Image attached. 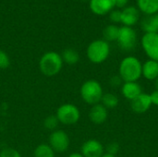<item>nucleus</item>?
<instances>
[{"instance_id":"26","label":"nucleus","mask_w":158,"mask_h":157,"mask_svg":"<svg viewBox=\"0 0 158 157\" xmlns=\"http://www.w3.org/2000/svg\"><path fill=\"white\" fill-rule=\"evenodd\" d=\"M109 19L112 24L120 23L121 19V10L120 9H113L109 12Z\"/></svg>"},{"instance_id":"1","label":"nucleus","mask_w":158,"mask_h":157,"mask_svg":"<svg viewBox=\"0 0 158 157\" xmlns=\"http://www.w3.org/2000/svg\"><path fill=\"white\" fill-rule=\"evenodd\" d=\"M143 63L134 56H125L119 63L118 75L123 82L138 81L142 78Z\"/></svg>"},{"instance_id":"27","label":"nucleus","mask_w":158,"mask_h":157,"mask_svg":"<svg viewBox=\"0 0 158 157\" xmlns=\"http://www.w3.org/2000/svg\"><path fill=\"white\" fill-rule=\"evenodd\" d=\"M122 83H123V81L121 80V78L119 77L118 74L112 76V77L110 78V80H109V84H110V86L113 87V88L121 87Z\"/></svg>"},{"instance_id":"23","label":"nucleus","mask_w":158,"mask_h":157,"mask_svg":"<svg viewBox=\"0 0 158 157\" xmlns=\"http://www.w3.org/2000/svg\"><path fill=\"white\" fill-rule=\"evenodd\" d=\"M10 66V58L8 55L3 51L0 50V69H6Z\"/></svg>"},{"instance_id":"15","label":"nucleus","mask_w":158,"mask_h":157,"mask_svg":"<svg viewBox=\"0 0 158 157\" xmlns=\"http://www.w3.org/2000/svg\"><path fill=\"white\" fill-rule=\"evenodd\" d=\"M142 77L150 81H155L158 78V61L148 59L143 63Z\"/></svg>"},{"instance_id":"17","label":"nucleus","mask_w":158,"mask_h":157,"mask_svg":"<svg viewBox=\"0 0 158 157\" xmlns=\"http://www.w3.org/2000/svg\"><path fill=\"white\" fill-rule=\"evenodd\" d=\"M141 27L144 33L158 32V13L151 16H145L141 22Z\"/></svg>"},{"instance_id":"6","label":"nucleus","mask_w":158,"mask_h":157,"mask_svg":"<svg viewBox=\"0 0 158 157\" xmlns=\"http://www.w3.org/2000/svg\"><path fill=\"white\" fill-rule=\"evenodd\" d=\"M117 43L120 49L124 51H131L137 43V33L132 27H119Z\"/></svg>"},{"instance_id":"30","label":"nucleus","mask_w":158,"mask_h":157,"mask_svg":"<svg viewBox=\"0 0 158 157\" xmlns=\"http://www.w3.org/2000/svg\"><path fill=\"white\" fill-rule=\"evenodd\" d=\"M68 157H84L81 153H73V154H70Z\"/></svg>"},{"instance_id":"7","label":"nucleus","mask_w":158,"mask_h":157,"mask_svg":"<svg viewBox=\"0 0 158 157\" xmlns=\"http://www.w3.org/2000/svg\"><path fill=\"white\" fill-rule=\"evenodd\" d=\"M141 45L149 59L158 61V32L144 33L141 39Z\"/></svg>"},{"instance_id":"25","label":"nucleus","mask_w":158,"mask_h":157,"mask_svg":"<svg viewBox=\"0 0 158 157\" xmlns=\"http://www.w3.org/2000/svg\"><path fill=\"white\" fill-rule=\"evenodd\" d=\"M0 157H22L21 155L14 148H5L0 152Z\"/></svg>"},{"instance_id":"13","label":"nucleus","mask_w":158,"mask_h":157,"mask_svg":"<svg viewBox=\"0 0 158 157\" xmlns=\"http://www.w3.org/2000/svg\"><path fill=\"white\" fill-rule=\"evenodd\" d=\"M108 118V109L106 108L101 103L91 106L89 111V119L96 125L103 124Z\"/></svg>"},{"instance_id":"14","label":"nucleus","mask_w":158,"mask_h":157,"mask_svg":"<svg viewBox=\"0 0 158 157\" xmlns=\"http://www.w3.org/2000/svg\"><path fill=\"white\" fill-rule=\"evenodd\" d=\"M120 90L123 97L130 102L135 99L143 93V88L138 81L123 82L120 87Z\"/></svg>"},{"instance_id":"5","label":"nucleus","mask_w":158,"mask_h":157,"mask_svg":"<svg viewBox=\"0 0 158 157\" xmlns=\"http://www.w3.org/2000/svg\"><path fill=\"white\" fill-rule=\"evenodd\" d=\"M56 116L59 123H62L64 125H73L80 120L81 112L75 105L67 103L61 105L56 109Z\"/></svg>"},{"instance_id":"21","label":"nucleus","mask_w":158,"mask_h":157,"mask_svg":"<svg viewBox=\"0 0 158 157\" xmlns=\"http://www.w3.org/2000/svg\"><path fill=\"white\" fill-rule=\"evenodd\" d=\"M33 157H55V151L49 144H39L33 152Z\"/></svg>"},{"instance_id":"16","label":"nucleus","mask_w":158,"mask_h":157,"mask_svg":"<svg viewBox=\"0 0 158 157\" xmlns=\"http://www.w3.org/2000/svg\"><path fill=\"white\" fill-rule=\"evenodd\" d=\"M137 8L145 16L158 13V0H136Z\"/></svg>"},{"instance_id":"18","label":"nucleus","mask_w":158,"mask_h":157,"mask_svg":"<svg viewBox=\"0 0 158 157\" xmlns=\"http://www.w3.org/2000/svg\"><path fill=\"white\" fill-rule=\"evenodd\" d=\"M118 31H119V27L117 26L116 24L107 25L103 31V37H104L103 39L107 43L117 42L118 36Z\"/></svg>"},{"instance_id":"22","label":"nucleus","mask_w":158,"mask_h":157,"mask_svg":"<svg viewBox=\"0 0 158 157\" xmlns=\"http://www.w3.org/2000/svg\"><path fill=\"white\" fill-rule=\"evenodd\" d=\"M58 124H59V121L56 115H50V116L46 117L44 120V127L48 130L54 131V130H57Z\"/></svg>"},{"instance_id":"12","label":"nucleus","mask_w":158,"mask_h":157,"mask_svg":"<svg viewBox=\"0 0 158 157\" xmlns=\"http://www.w3.org/2000/svg\"><path fill=\"white\" fill-rule=\"evenodd\" d=\"M140 19V11L136 6H128L121 9V19L120 23L122 26L133 27L137 24Z\"/></svg>"},{"instance_id":"11","label":"nucleus","mask_w":158,"mask_h":157,"mask_svg":"<svg viewBox=\"0 0 158 157\" xmlns=\"http://www.w3.org/2000/svg\"><path fill=\"white\" fill-rule=\"evenodd\" d=\"M89 6L91 11L98 16L109 14L116 6L115 0H90Z\"/></svg>"},{"instance_id":"20","label":"nucleus","mask_w":158,"mask_h":157,"mask_svg":"<svg viewBox=\"0 0 158 157\" xmlns=\"http://www.w3.org/2000/svg\"><path fill=\"white\" fill-rule=\"evenodd\" d=\"M106 108L113 109L116 108L119 104V99L117 94L113 93H106L103 94V97L100 102Z\"/></svg>"},{"instance_id":"32","label":"nucleus","mask_w":158,"mask_h":157,"mask_svg":"<svg viewBox=\"0 0 158 157\" xmlns=\"http://www.w3.org/2000/svg\"><path fill=\"white\" fill-rule=\"evenodd\" d=\"M155 88H156V90L158 91V78L155 81Z\"/></svg>"},{"instance_id":"33","label":"nucleus","mask_w":158,"mask_h":157,"mask_svg":"<svg viewBox=\"0 0 158 157\" xmlns=\"http://www.w3.org/2000/svg\"><path fill=\"white\" fill-rule=\"evenodd\" d=\"M83 1H85V0H83Z\"/></svg>"},{"instance_id":"3","label":"nucleus","mask_w":158,"mask_h":157,"mask_svg":"<svg viewBox=\"0 0 158 157\" xmlns=\"http://www.w3.org/2000/svg\"><path fill=\"white\" fill-rule=\"evenodd\" d=\"M81 97L87 105L91 106L101 102L104 90L101 83L96 80H88L84 81L80 90Z\"/></svg>"},{"instance_id":"2","label":"nucleus","mask_w":158,"mask_h":157,"mask_svg":"<svg viewBox=\"0 0 158 157\" xmlns=\"http://www.w3.org/2000/svg\"><path fill=\"white\" fill-rule=\"evenodd\" d=\"M62 67L63 60L61 55L54 51L44 53L39 61L40 70L46 77H54L57 75L61 71Z\"/></svg>"},{"instance_id":"28","label":"nucleus","mask_w":158,"mask_h":157,"mask_svg":"<svg viewBox=\"0 0 158 157\" xmlns=\"http://www.w3.org/2000/svg\"><path fill=\"white\" fill-rule=\"evenodd\" d=\"M150 98H151V101H152V105H156L158 106V91L155 89V91H153L151 93H150Z\"/></svg>"},{"instance_id":"10","label":"nucleus","mask_w":158,"mask_h":157,"mask_svg":"<svg viewBox=\"0 0 158 157\" xmlns=\"http://www.w3.org/2000/svg\"><path fill=\"white\" fill-rule=\"evenodd\" d=\"M152 101L150 98V93H142L135 99L131 101V108L136 114H144L152 106Z\"/></svg>"},{"instance_id":"29","label":"nucleus","mask_w":158,"mask_h":157,"mask_svg":"<svg viewBox=\"0 0 158 157\" xmlns=\"http://www.w3.org/2000/svg\"><path fill=\"white\" fill-rule=\"evenodd\" d=\"M128 3H129V0H115V4H116V6L118 8H124L126 6H128Z\"/></svg>"},{"instance_id":"24","label":"nucleus","mask_w":158,"mask_h":157,"mask_svg":"<svg viewBox=\"0 0 158 157\" xmlns=\"http://www.w3.org/2000/svg\"><path fill=\"white\" fill-rule=\"evenodd\" d=\"M105 151L106 154H109L112 155H117L118 153L119 152V144L117 142H111L106 146Z\"/></svg>"},{"instance_id":"9","label":"nucleus","mask_w":158,"mask_h":157,"mask_svg":"<svg viewBox=\"0 0 158 157\" xmlns=\"http://www.w3.org/2000/svg\"><path fill=\"white\" fill-rule=\"evenodd\" d=\"M105 153L104 145L95 139L87 140L81 148V154L84 157H102Z\"/></svg>"},{"instance_id":"31","label":"nucleus","mask_w":158,"mask_h":157,"mask_svg":"<svg viewBox=\"0 0 158 157\" xmlns=\"http://www.w3.org/2000/svg\"><path fill=\"white\" fill-rule=\"evenodd\" d=\"M102 157H117V155H109V154L105 153V154H104V155H103Z\"/></svg>"},{"instance_id":"8","label":"nucleus","mask_w":158,"mask_h":157,"mask_svg":"<svg viewBox=\"0 0 158 157\" xmlns=\"http://www.w3.org/2000/svg\"><path fill=\"white\" fill-rule=\"evenodd\" d=\"M69 137L66 131L62 130H56L52 131L49 136V145L55 153H64L69 147Z\"/></svg>"},{"instance_id":"4","label":"nucleus","mask_w":158,"mask_h":157,"mask_svg":"<svg viewBox=\"0 0 158 157\" xmlns=\"http://www.w3.org/2000/svg\"><path fill=\"white\" fill-rule=\"evenodd\" d=\"M110 44L104 39L93 41L87 47L86 55L88 59L94 64L104 63L110 55Z\"/></svg>"},{"instance_id":"19","label":"nucleus","mask_w":158,"mask_h":157,"mask_svg":"<svg viewBox=\"0 0 158 157\" xmlns=\"http://www.w3.org/2000/svg\"><path fill=\"white\" fill-rule=\"evenodd\" d=\"M63 63H67L68 65H75L80 60L79 53L73 48H67L63 51L61 55Z\"/></svg>"}]
</instances>
